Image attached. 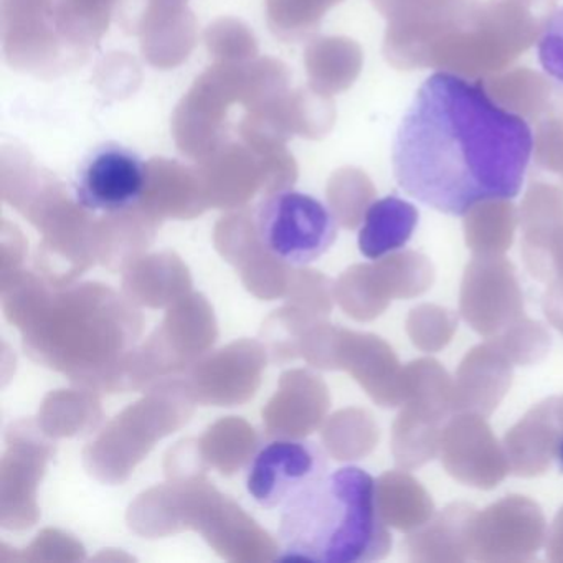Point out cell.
Listing matches in <instances>:
<instances>
[{
	"mask_svg": "<svg viewBox=\"0 0 563 563\" xmlns=\"http://www.w3.org/2000/svg\"><path fill=\"white\" fill-rule=\"evenodd\" d=\"M533 147L522 117L499 107L476 81L437 71L398 124L391 167L411 199L463 217L481 203L516 199Z\"/></svg>",
	"mask_w": 563,
	"mask_h": 563,
	"instance_id": "1",
	"label": "cell"
},
{
	"mask_svg": "<svg viewBox=\"0 0 563 563\" xmlns=\"http://www.w3.org/2000/svg\"><path fill=\"white\" fill-rule=\"evenodd\" d=\"M255 220L263 249L288 265L318 262L338 239L332 210L318 197L299 190H279L263 199Z\"/></svg>",
	"mask_w": 563,
	"mask_h": 563,
	"instance_id": "3",
	"label": "cell"
},
{
	"mask_svg": "<svg viewBox=\"0 0 563 563\" xmlns=\"http://www.w3.org/2000/svg\"><path fill=\"white\" fill-rule=\"evenodd\" d=\"M537 55L543 71L563 85V5L547 21L537 45Z\"/></svg>",
	"mask_w": 563,
	"mask_h": 563,
	"instance_id": "7",
	"label": "cell"
},
{
	"mask_svg": "<svg viewBox=\"0 0 563 563\" xmlns=\"http://www.w3.org/2000/svg\"><path fill=\"white\" fill-rule=\"evenodd\" d=\"M418 225V210L400 197L375 200L365 210L358 230V250L368 260H380L407 245Z\"/></svg>",
	"mask_w": 563,
	"mask_h": 563,
	"instance_id": "6",
	"label": "cell"
},
{
	"mask_svg": "<svg viewBox=\"0 0 563 563\" xmlns=\"http://www.w3.org/2000/svg\"><path fill=\"white\" fill-rule=\"evenodd\" d=\"M278 533L283 560L372 562L384 559L391 547L377 483L357 466L325 474L285 507Z\"/></svg>",
	"mask_w": 563,
	"mask_h": 563,
	"instance_id": "2",
	"label": "cell"
},
{
	"mask_svg": "<svg viewBox=\"0 0 563 563\" xmlns=\"http://www.w3.org/2000/svg\"><path fill=\"white\" fill-rule=\"evenodd\" d=\"M318 443L275 438L260 446L246 470V490L265 509H285L328 474Z\"/></svg>",
	"mask_w": 563,
	"mask_h": 563,
	"instance_id": "4",
	"label": "cell"
},
{
	"mask_svg": "<svg viewBox=\"0 0 563 563\" xmlns=\"http://www.w3.org/2000/svg\"><path fill=\"white\" fill-rule=\"evenodd\" d=\"M555 460L556 463H559L560 471L563 473V434L559 438V441H556Z\"/></svg>",
	"mask_w": 563,
	"mask_h": 563,
	"instance_id": "8",
	"label": "cell"
},
{
	"mask_svg": "<svg viewBox=\"0 0 563 563\" xmlns=\"http://www.w3.org/2000/svg\"><path fill=\"white\" fill-rule=\"evenodd\" d=\"M147 186L143 157L118 143L95 147L78 167L75 199L95 213H120L136 206Z\"/></svg>",
	"mask_w": 563,
	"mask_h": 563,
	"instance_id": "5",
	"label": "cell"
}]
</instances>
